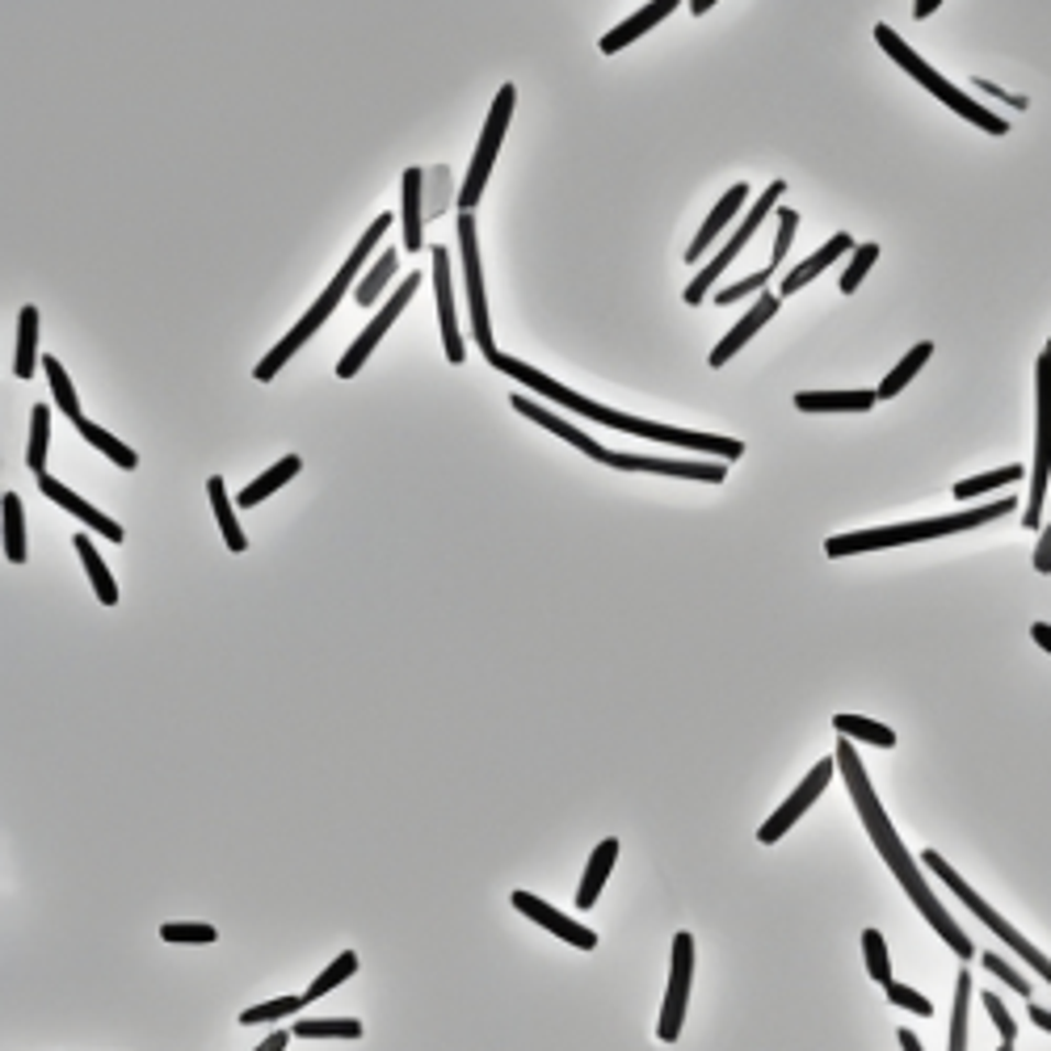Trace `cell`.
Returning <instances> with one entry per match:
<instances>
[{"mask_svg":"<svg viewBox=\"0 0 1051 1051\" xmlns=\"http://www.w3.org/2000/svg\"><path fill=\"white\" fill-rule=\"evenodd\" d=\"M1014 479H1027L1022 463H1014V467H1002V472H988V476L963 479V484H955V497H959V501H972V497H980L984 488H1002V484H1014Z\"/></svg>","mask_w":1051,"mask_h":1051,"instance_id":"obj_41","label":"cell"},{"mask_svg":"<svg viewBox=\"0 0 1051 1051\" xmlns=\"http://www.w3.org/2000/svg\"><path fill=\"white\" fill-rule=\"evenodd\" d=\"M513 908H518V912H526V917H530L534 926H543V930L560 933L564 942L580 947V951H594V947H598V933L585 930V926H580V921H573V917H564L560 908H551V905H543V900H534L530 892H513Z\"/></svg>","mask_w":1051,"mask_h":1051,"instance_id":"obj_15","label":"cell"},{"mask_svg":"<svg viewBox=\"0 0 1051 1051\" xmlns=\"http://www.w3.org/2000/svg\"><path fill=\"white\" fill-rule=\"evenodd\" d=\"M38 488H43V497H51V501H55V505H64V509H68L73 518H80V522L89 526V530H97V534H106L110 543H122V539H126V534H122V526L114 522V518H106V513H97L93 505H89V501H80V497H76L73 488H64V484H59V479H51L47 472L38 476Z\"/></svg>","mask_w":1051,"mask_h":1051,"instance_id":"obj_17","label":"cell"},{"mask_svg":"<svg viewBox=\"0 0 1051 1051\" xmlns=\"http://www.w3.org/2000/svg\"><path fill=\"white\" fill-rule=\"evenodd\" d=\"M47 438H51V408L34 405L30 408V446H25V463L34 476H43V463H47Z\"/></svg>","mask_w":1051,"mask_h":1051,"instance_id":"obj_33","label":"cell"},{"mask_svg":"<svg viewBox=\"0 0 1051 1051\" xmlns=\"http://www.w3.org/2000/svg\"><path fill=\"white\" fill-rule=\"evenodd\" d=\"M765 278H770V269H762V274H749V278H741L737 287L719 290V295H716V308H728V303H737V299H744L749 290H765Z\"/></svg>","mask_w":1051,"mask_h":1051,"instance_id":"obj_47","label":"cell"},{"mask_svg":"<svg viewBox=\"0 0 1051 1051\" xmlns=\"http://www.w3.org/2000/svg\"><path fill=\"white\" fill-rule=\"evenodd\" d=\"M984 1009L993 1014V1022H997V1030H1002L1005 1043H1014V1035H1018V1027H1014V1018H1009V1009L1002 1005V997L997 993H984Z\"/></svg>","mask_w":1051,"mask_h":1051,"instance_id":"obj_49","label":"cell"},{"mask_svg":"<svg viewBox=\"0 0 1051 1051\" xmlns=\"http://www.w3.org/2000/svg\"><path fill=\"white\" fill-rule=\"evenodd\" d=\"M984 967H988L993 976L1002 980V984H1009V988H1014L1018 997H1030V984H1027V980H1022V976H1018V972H1014V967H1009V963H1005L1002 955H993V951H984Z\"/></svg>","mask_w":1051,"mask_h":1051,"instance_id":"obj_45","label":"cell"},{"mask_svg":"<svg viewBox=\"0 0 1051 1051\" xmlns=\"http://www.w3.org/2000/svg\"><path fill=\"white\" fill-rule=\"evenodd\" d=\"M744 198H749V186H732V190L719 198V207L711 211V215H707L702 232H698V236H694V244L686 248V257H690V262H698V257H702V253H707V248L716 244L719 232H723V228H728V223L737 219V211L744 207Z\"/></svg>","mask_w":1051,"mask_h":1051,"instance_id":"obj_22","label":"cell"},{"mask_svg":"<svg viewBox=\"0 0 1051 1051\" xmlns=\"http://www.w3.org/2000/svg\"><path fill=\"white\" fill-rule=\"evenodd\" d=\"M299 467H303V458H299V454H287V458H278L274 467H265L262 476L253 479L248 488H240V509H248V505L265 501L269 493H278V488L287 484V479L299 476Z\"/></svg>","mask_w":1051,"mask_h":1051,"instance_id":"obj_25","label":"cell"},{"mask_svg":"<svg viewBox=\"0 0 1051 1051\" xmlns=\"http://www.w3.org/2000/svg\"><path fill=\"white\" fill-rule=\"evenodd\" d=\"M207 493H211V505H215V518H219V530H223V539H228V551H244L248 547V539H244V526L236 522V509H232V501H228V488H223V479L211 476L207 479Z\"/></svg>","mask_w":1051,"mask_h":1051,"instance_id":"obj_28","label":"cell"},{"mask_svg":"<svg viewBox=\"0 0 1051 1051\" xmlns=\"http://www.w3.org/2000/svg\"><path fill=\"white\" fill-rule=\"evenodd\" d=\"M1048 354H1051V341H1048Z\"/></svg>","mask_w":1051,"mask_h":1051,"instance_id":"obj_58","label":"cell"},{"mask_svg":"<svg viewBox=\"0 0 1051 1051\" xmlns=\"http://www.w3.org/2000/svg\"><path fill=\"white\" fill-rule=\"evenodd\" d=\"M879 262V244H859V253H854V262H850V269L841 274V295H854V290L862 287V278H866V269Z\"/></svg>","mask_w":1051,"mask_h":1051,"instance_id":"obj_43","label":"cell"},{"mask_svg":"<svg viewBox=\"0 0 1051 1051\" xmlns=\"http://www.w3.org/2000/svg\"><path fill=\"white\" fill-rule=\"evenodd\" d=\"M774 311H778V295H770V290H762V299H757V303L749 308V316H744V320H741V324H737V329H732V333H728V336H723V341H719L716 350H711V358H707V362H711V366H723V362H728V358H737V354H741L744 345H749V341L757 336V329H762V324H770V316H774Z\"/></svg>","mask_w":1051,"mask_h":1051,"instance_id":"obj_18","label":"cell"},{"mask_svg":"<svg viewBox=\"0 0 1051 1051\" xmlns=\"http://www.w3.org/2000/svg\"><path fill=\"white\" fill-rule=\"evenodd\" d=\"M396 265H400V257H396L391 248H387V253H379V262L370 265V274H366V278L358 283V290H354L362 308H370V303L379 299V290L387 287V283H391V274H396Z\"/></svg>","mask_w":1051,"mask_h":1051,"instance_id":"obj_39","label":"cell"},{"mask_svg":"<svg viewBox=\"0 0 1051 1051\" xmlns=\"http://www.w3.org/2000/svg\"><path fill=\"white\" fill-rule=\"evenodd\" d=\"M967 1009H972V972H959V980H955V1018H951V1039H947V1051H967Z\"/></svg>","mask_w":1051,"mask_h":1051,"instance_id":"obj_36","label":"cell"},{"mask_svg":"<svg viewBox=\"0 0 1051 1051\" xmlns=\"http://www.w3.org/2000/svg\"><path fill=\"white\" fill-rule=\"evenodd\" d=\"M43 370H47V379H51V391H55V405L64 408L73 421H80L85 412H80V400H76V387H73V379H68V370L59 366V358H51V354H43Z\"/></svg>","mask_w":1051,"mask_h":1051,"instance_id":"obj_38","label":"cell"},{"mask_svg":"<svg viewBox=\"0 0 1051 1051\" xmlns=\"http://www.w3.org/2000/svg\"><path fill=\"white\" fill-rule=\"evenodd\" d=\"M354 972H358V955H354V951H341V955H336L333 963H329V967L320 972V976L311 980V984H308V993H303V997H308V1002H316V997H324V993H333L336 984H341V980H350V976H354Z\"/></svg>","mask_w":1051,"mask_h":1051,"instance_id":"obj_37","label":"cell"},{"mask_svg":"<svg viewBox=\"0 0 1051 1051\" xmlns=\"http://www.w3.org/2000/svg\"><path fill=\"white\" fill-rule=\"evenodd\" d=\"M930 354H933V341H917V345L908 350L905 358H900L896 366H892V370H887V379L879 383V387H875V396H879V400H892V396H900L908 383H912V375H917V370H921V366L930 362Z\"/></svg>","mask_w":1051,"mask_h":1051,"instance_id":"obj_26","label":"cell"},{"mask_svg":"<svg viewBox=\"0 0 1051 1051\" xmlns=\"http://www.w3.org/2000/svg\"><path fill=\"white\" fill-rule=\"evenodd\" d=\"M673 9H677V0H656V4H644L635 18H627V22L615 25V30L601 38V51H606V55H615V51L631 47L640 34H648V30H652L656 22H665Z\"/></svg>","mask_w":1051,"mask_h":1051,"instance_id":"obj_20","label":"cell"},{"mask_svg":"<svg viewBox=\"0 0 1051 1051\" xmlns=\"http://www.w3.org/2000/svg\"><path fill=\"white\" fill-rule=\"evenodd\" d=\"M303 1002H308V997H278V1002L253 1005V1009H244V1014H240V1027H253V1022H278V1018H290V1014H299V1009H303Z\"/></svg>","mask_w":1051,"mask_h":1051,"instance_id":"obj_42","label":"cell"},{"mask_svg":"<svg viewBox=\"0 0 1051 1051\" xmlns=\"http://www.w3.org/2000/svg\"><path fill=\"white\" fill-rule=\"evenodd\" d=\"M833 770H837V757H825V762H816L812 774H808V778H804L799 787L790 790L787 804H783V808H778V812L770 816L762 829H757V841H762V845H774L778 837L787 833L790 825H795V820H799V816L808 812L816 799H820V790L833 783Z\"/></svg>","mask_w":1051,"mask_h":1051,"instance_id":"obj_12","label":"cell"},{"mask_svg":"<svg viewBox=\"0 0 1051 1051\" xmlns=\"http://www.w3.org/2000/svg\"><path fill=\"white\" fill-rule=\"evenodd\" d=\"M488 362H493L501 375H509V379L526 383V387H534L539 396H547V400H555V405H564V408H573V412H580V417H594V421L610 425V430L640 433V438H648V442H665V446H690V451L711 454V458H728V463H737V458L744 454V442H737V438L673 430V425H661V421H640V417H627V412H615V408H606V405H594V400L576 396V391H568L564 383H555L551 375H543V370H534V366H526V362H518V358L493 354Z\"/></svg>","mask_w":1051,"mask_h":1051,"instance_id":"obj_2","label":"cell"},{"mask_svg":"<svg viewBox=\"0 0 1051 1051\" xmlns=\"http://www.w3.org/2000/svg\"><path fill=\"white\" fill-rule=\"evenodd\" d=\"M690 980H694V938L686 930L673 938V967H670V993H665V1009L656 1035L661 1043H677L682 1022H686V1002H690Z\"/></svg>","mask_w":1051,"mask_h":1051,"instance_id":"obj_10","label":"cell"},{"mask_svg":"<svg viewBox=\"0 0 1051 1051\" xmlns=\"http://www.w3.org/2000/svg\"><path fill=\"white\" fill-rule=\"evenodd\" d=\"M619 472H656V476H682V479H702V484H723L728 472L723 463L711 458V463H690V458H644V454H615Z\"/></svg>","mask_w":1051,"mask_h":1051,"instance_id":"obj_14","label":"cell"},{"mask_svg":"<svg viewBox=\"0 0 1051 1051\" xmlns=\"http://www.w3.org/2000/svg\"><path fill=\"white\" fill-rule=\"evenodd\" d=\"M862 955H866V972L875 984H892V959H887V942L879 930H866L862 933Z\"/></svg>","mask_w":1051,"mask_h":1051,"instance_id":"obj_40","label":"cell"},{"mask_svg":"<svg viewBox=\"0 0 1051 1051\" xmlns=\"http://www.w3.org/2000/svg\"><path fill=\"white\" fill-rule=\"evenodd\" d=\"M4 555L9 564H25V518L18 493H4Z\"/></svg>","mask_w":1051,"mask_h":1051,"instance_id":"obj_32","label":"cell"},{"mask_svg":"<svg viewBox=\"0 0 1051 1051\" xmlns=\"http://www.w3.org/2000/svg\"><path fill=\"white\" fill-rule=\"evenodd\" d=\"M287 1039H290L287 1030H274V1035H269V1039H265L257 1051H287Z\"/></svg>","mask_w":1051,"mask_h":1051,"instance_id":"obj_52","label":"cell"},{"mask_svg":"<svg viewBox=\"0 0 1051 1051\" xmlns=\"http://www.w3.org/2000/svg\"><path fill=\"white\" fill-rule=\"evenodd\" d=\"M1035 568H1039V573H1051V526L1043 530V539H1039V547H1035Z\"/></svg>","mask_w":1051,"mask_h":1051,"instance_id":"obj_50","label":"cell"},{"mask_svg":"<svg viewBox=\"0 0 1051 1051\" xmlns=\"http://www.w3.org/2000/svg\"><path fill=\"white\" fill-rule=\"evenodd\" d=\"M161 938H165V942H215L219 933L215 926H177V921H173V926L161 930Z\"/></svg>","mask_w":1051,"mask_h":1051,"instance_id":"obj_46","label":"cell"},{"mask_svg":"<svg viewBox=\"0 0 1051 1051\" xmlns=\"http://www.w3.org/2000/svg\"><path fill=\"white\" fill-rule=\"evenodd\" d=\"M433 290H438V320H442V350L458 366L463 362V336L454 320V287H451V253L446 244H433Z\"/></svg>","mask_w":1051,"mask_h":1051,"instance_id":"obj_13","label":"cell"},{"mask_svg":"<svg viewBox=\"0 0 1051 1051\" xmlns=\"http://www.w3.org/2000/svg\"><path fill=\"white\" fill-rule=\"evenodd\" d=\"M73 547H76V555L85 560V573H89V580H93L97 601H101V606H114V601H119V585H114V576H110V568L101 564V555H97L93 539H89V534H76V539H73Z\"/></svg>","mask_w":1051,"mask_h":1051,"instance_id":"obj_27","label":"cell"},{"mask_svg":"<svg viewBox=\"0 0 1051 1051\" xmlns=\"http://www.w3.org/2000/svg\"><path fill=\"white\" fill-rule=\"evenodd\" d=\"M1030 635H1035V644H1039L1051 656V622H1035V627H1030Z\"/></svg>","mask_w":1051,"mask_h":1051,"instance_id":"obj_51","label":"cell"},{"mask_svg":"<svg viewBox=\"0 0 1051 1051\" xmlns=\"http://www.w3.org/2000/svg\"><path fill=\"white\" fill-rule=\"evenodd\" d=\"M884 993H887V1002L900 1005V1009H912V1014H921V1018H930V1014H933L930 997H921L917 988H905V984H896V980H892Z\"/></svg>","mask_w":1051,"mask_h":1051,"instance_id":"obj_44","label":"cell"},{"mask_svg":"<svg viewBox=\"0 0 1051 1051\" xmlns=\"http://www.w3.org/2000/svg\"><path fill=\"white\" fill-rule=\"evenodd\" d=\"M417 287H421V278H417V274H412V278H405V283H400V290L391 295V303H387V308H383L379 316H375V320H370V324L362 329L358 341H354V345L345 350V358L336 362V379H354V375H358L362 366H366V358L375 354V345H379V341H383V333H387V329H391V324L400 320V311H405L408 303H412V295H417Z\"/></svg>","mask_w":1051,"mask_h":1051,"instance_id":"obj_11","label":"cell"},{"mask_svg":"<svg viewBox=\"0 0 1051 1051\" xmlns=\"http://www.w3.org/2000/svg\"><path fill=\"white\" fill-rule=\"evenodd\" d=\"M850 248H854L850 232H837V236L829 240V244H820V248H816L808 262L795 265L787 278H783V295H795V290H804V287H808V283L816 278V274H825V269H829V265H833L837 257H841V253H850Z\"/></svg>","mask_w":1051,"mask_h":1051,"instance_id":"obj_21","label":"cell"},{"mask_svg":"<svg viewBox=\"0 0 1051 1051\" xmlns=\"http://www.w3.org/2000/svg\"><path fill=\"white\" fill-rule=\"evenodd\" d=\"M1030 1018H1035V1027H1039V1030H1051V1009H1043V1005H1030Z\"/></svg>","mask_w":1051,"mask_h":1051,"instance_id":"obj_53","label":"cell"},{"mask_svg":"<svg viewBox=\"0 0 1051 1051\" xmlns=\"http://www.w3.org/2000/svg\"><path fill=\"white\" fill-rule=\"evenodd\" d=\"M38 366V308H22V324H18V358H13V375L30 379Z\"/></svg>","mask_w":1051,"mask_h":1051,"instance_id":"obj_30","label":"cell"},{"mask_svg":"<svg viewBox=\"0 0 1051 1051\" xmlns=\"http://www.w3.org/2000/svg\"><path fill=\"white\" fill-rule=\"evenodd\" d=\"M783 190H787L783 181H770V186H765V193H762V198H757V202H753V211H749V215H744V223H741V228H737V236L728 240V244L719 248V257H716V262L707 265V269H702V274L694 278L690 287H686V303H690V308H698V303L707 299V290L716 287V278H719V274H723L728 265H732V262H737V257H741V248H744V244H749V240L757 236V228H762L765 215H770V211L778 207V198H783Z\"/></svg>","mask_w":1051,"mask_h":1051,"instance_id":"obj_8","label":"cell"},{"mask_svg":"<svg viewBox=\"0 0 1051 1051\" xmlns=\"http://www.w3.org/2000/svg\"><path fill=\"white\" fill-rule=\"evenodd\" d=\"M707 9H711V0H694V4H690V13H694V18H702Z\"/></svg>","mask_w":1051,"mask_h":1051,"instance_id":"obj_56","label":"cell"},{"mask_svg":"<svg viewBox=\"0 0 1051 1051\" xmlns=\"http://www.w3.org/2000/svg\"><path fill=\"white\" fill-rule=\"evenodd\" d=\"M73 425H76V430H80V438H85L89 446H97V451H101V454H110V458H114L119 467H126V472H131V467H140V454L131 451V446H122V442H119V438H114V433H106V430H101V425H93V421H85V417H80V421H73Z\"/></svg>","mask_w":1051,"mask_h":1051,"instance_id":"obj_31","label":"cell"},{"mask_svg":"<svg viewBox=\"0 0 1051 1051\" xmlns=\"http://www.w3.org/2000/svg\"><path fill=\"white\" fill-rule=\"evenodd\" d=\"M513 106H518V89L505 85L501 93H497V101H493V114H488V122H484V135H479V147H476V156H472V168H467L463 190H458V211H463V215H472V211L479 207V193H484V181H488L493 161H497V152H501L505 126H509Z\"/></svg>","mask_w":1051,"mask_h":1051,"instance_id":"obj_6","label":"cell"},{"mask_svg":"<svg viewBox=\"0 0 1051 1051\" xmlns=\"http://www.w3.org/2000/svg\"><path fill=\"white\" fill-rule=\"evenodd\" d=\"M875 43H879V47H884L887 55H892V59H896V64H900V68H905V73L912 76L917 85H921V89H930V93L938 97L942 106H951L959 119L976 122L980 131H988V135H1005V131H1009V122L997 119L993 110L976 106V101L963 93V89H955L951 80H942V76L933 73V68L926 64V59H921V55H917V51L908 47V43H900V34H896L892 25H875Z\"/></svg>","mask_w":1051,"mask_h":1051,"instance_id":"obj_5","label":"cell"},{"mask_svg":"<svg viewBox=\"0 0 1051 1051\" xmlns=\"http://www.w3.org/2000/svg\"><path fill=\"white\" fill-rule=\"evenodd\" d=\"M458 253H463V283H467V299H472V329L484 350V358L497 354L493 345V324H488V299H484V265H479V236L476 219L458 215Z\"/></svg>","mask_w":1051,"mask_h":1051,"instance_id":"obj_9","label":"cell"},{"mask_svg":"<svg viewBox=\"0 0 1051 1051\" xmlns=\"http://www.w3.org/2000/svg\"><path fill=\"white\" fill-rule=\"evenodd\" d=\"M295 1035L299 1039H358L362 1035V1022H354V1018H299L295 1022Z\"/></svg>","mask_w":1051,"mask_h":1051,"instance_id":"obj_35","label":"cell"},{"mask_svg":"<svg viewBox=\"0 0 1051 1051\" xmlns=\"http://www.w3.org/2000/svg\"><path fill=\"white\" fill-rule=\"evenodd\" d=\"M405 248H425V168H405Z\"/></svg>","mask_w":1051,"mask_h":1051,"instance_id":"obj_19","label":"cell"},{"mask_svg":"<svg viewBox=\"0 0 1051 1051\" xmlns=\"http://www.w3.org/2000/svg\"><path fill=\"white\" fill-rule=\"evenodd\" d=\"M879 396L875 391H799V412H866Z\"/></svg>","mask_w":1051,"mask_h":1051,"instance_id":"obj_24","label":"cell"},{"mask_svg":"<svg viewBox=\"0 0 1051 1051\" xmlns=\"http://www.w3.org/2000/svg\"><path fill=\"white\" fill-rule=\"evenodd\" d=\"M509 405H513V412H522V417H530V421H539L543 430H551L555 438H564V442H573L580 454H589V458H598V463H615V451H606V446H598L594 438H585V433L576 430V425H568L564 417H555V412H547L543 405H534V400H526V396H509Z\"/></svg>","mask_w":1051,"mask_h":1051,"instance_id":"obj_16","label":"cell"},{"mask_svg":"<svg viewBox=\"0 0 1051 1051\" xmlns=\"http://www.w3.org/2000/svg\"><path fill=\"white\" fill-rule=\"evenodd\" d=\"M615 859H619V837H606L598 850H594V859H589V871H585L580 887H576V905L580 908L598 905L601 887H606L610 871H615Z\"/></svg>","mask_w":1051,"mask_h":1051,"instance_id":"obj_23","label":"cell"},{"mask_svg":"<svg viewBox=\"0 0 1051 1051\" xmlns=\"http://www.w3.org/2000/svg\"><path fill=\"white\" fill-rule=\"evenodd\" d=\"M900 1048H905V1051H926V1048H921V1039H917L912 1030H900Z\"/></svg>","mask_w":1051,"mask_h":1051,"instance_id":"obj_54","label":"cell"},{"mask_svg":"<svg viewBox=\"0 0 1051 1051\" xmlns=\"http://www.w3.org/2000/svg\"><path fill=\"white\" fill-rule=\"evenodd\" d=\"M837 770L845 774V787H850V799H854V808H859L862 825H866V833H871V841H875V850H879V859L887 862V871L900 879V887H905L908 896H912V905L926 912V921H930L933 930L942 933V942L955 951L959 959H972L976 955V947H972V938L959 930L955 917L947 912V908L938 905V896L930 892V884H926V875H921V866H917V859L905 850V841L896 837V829H892V820H887L884 804H879V795H875V787H871V778H866V770H862L859 753H854V744H850V737H841V744H837Z\"/></svg>","mask_w":1051,"mask_h":1051,"instance_id":"obj_1","label":"cell"},{"mask_svg":"<svg viewBox=\"0 0 1051 1051\" xmlns=\"http://www.w3.org/2000/svg\"><path fill=\"white\" fill-rule=\"evenodd\" d=\"M833 723L841 737H854V741H866V744H875V749H892V744H896V732H892V728H884V723H875V719H866V716H837Z\"/></svg>","mask_w":1051,"mask_h":1051,"instance_id":"obj_34","label":"cell"},{"mask_svg":"<svg viewBox=\"0 0 1051 1051\" xmlns=\"http://www.w3.org/2000/svg\"><path fill=\"white\" fill-rule=\"evenodd\" d=\"M387 228H391V215H387V211H379V219H375V223L366 228V236H362L358 244H354V253H350V257H345V265L336 269V278H333V283H329L324 290H320V299L311 303V311H303V320H299V324H295V329H290V333L283 336V341H278V345H274V350H269V354H265L262 362H257L253 379L269 383L274 375H278V370H283V366H287L290 358H295V354H299V350H303V345H308L311 333H316V329H320V324H324V320H329V316L336 311V303L345 299V287L354 283V274H358L362 262L370 257V248H375V244H379V240L387 236Z\"/></svg>","mask_w":1051,"mask_h":1051,"instance_id":"obj_4","label":"cell"},{"mask_svg":"<svg viewBox=\"0 0 1051 1051\" xmlns=\"http://www.w3.org/2000/svg\"><path fill=\"white\" fill-rule=\"evenodd\" d=\"M1035 383H1039V425H1035V476H1030V501L1022 522L1035 530L1043 526V501H1048V479H1051V354H1039L1035 366Z\"/></svg>","mask_w":1051,"mask_h":1051,"instance_id":"obj_7","label":"cell"},{"mask_svg":"<svg viewBox=\"0 0 1051 1051\" xmlns=\"http://www.w3.org/2000/svg\"><path fill=\"white\" fill-rule=\"evenodd\" d=\"M1018 501L1005 497V501L980 505V509H963V513H942V518H921V522H900V526H879V530H854V534H833L825 543L829 560L841 555H859V551H884V547H905V543H926V539H942V534H959V530H972V526L997 522L1002 513H1014Z\"/></svg>","mask_w":1051,"mask_h":1051,"instance_id":"obj_3","label":"cell"},{"mask_svg":"<svg viewBox=\"0 0 1051 1051\" xmlns=\"http://www.w3.org/2000/svg\"><path fill=\"white\" fill-rule=\"evenodd\" d=\"M454 202H458V193H454L451 168L446 165L425 168V223H430V219H442Z\"/></svg>","mask_w":1051,"mask_h":1051,"instance_id":"obj_29","label":"cell"},{"mask_svg":"<svg viewBox=\"0 0 1051 1051\" xmlns=\"http://www.w3.org/2000/svg\"><path fill=\"white\" fill-rule=\"evenodd\" d=\"M997 1051H1014V1043H1002V1048H997Z\"/></svg>","mask_w":1051,"mask_h":1051,"instance_id":"obj_57","label":"cell"},{"mask_svg":"<svg viewBox=\"0 0 1051 1051\" xmlns=\"http://www.w3.org/2000/svg\"><path fill=\"white\" fill-rule=\"evenodd\" d=\"M933 9H938V0H917V9H912V13H917V18H930Z\"/></svg>","mask_w":1051,"mask_h":1051,"instance_id":"obj_55","label":"cell"},{"mask_svg":"<svg viewBox=\"0 0 1051 1051\" xmlns=\"http://www.w3.org/2000/svg\"><path fill=\"white\" fill-rule=\"evenodd\" d=\"M795 228H799V215H795V211H778V236H774V257H770V265L783 262V253L790 248Z\"/></svg>","mask_w":1051,"mask_h":1051,"instance_id":"obj_48","label":"cell"}]
</instances>
